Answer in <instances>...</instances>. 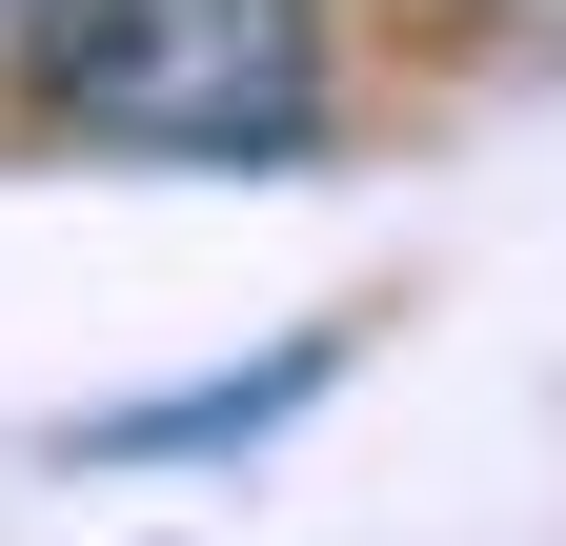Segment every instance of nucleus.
Segmentation results:
<instances>
[{
  "label": "nucleus",
  "instance_id": "f257e3e1",
  "mask_svg": "<svg viewBox=\"0 0 566 546\" xmlns=\"http://www.w3.org/2000/svg\"><path fill=\"white\" fill-rule=\"evenodd\" d=\"M41 122L122 162H304L324 143V0H61Z\"/></svg>",
  "mask_w": 566,
  "mask_h": 546
},
{
  "label": "nucleus",
  "instance_id": "f03ea898",
  "mask_svg": "<svg viewBox=\"0 0 566 546\" xmlns=\"http://www.w3.org/2000/svg\"><path fill=\"white\" fill-rule=\"evenodd\" d=\"M324 365H344V345H263V365H223V385H182V405H102L82 445H102V465H163V445H243V426H283V405H304Z\"/></svg>",
  "mask_w": 566,
  "mask_h": 546
}]
</instances>
